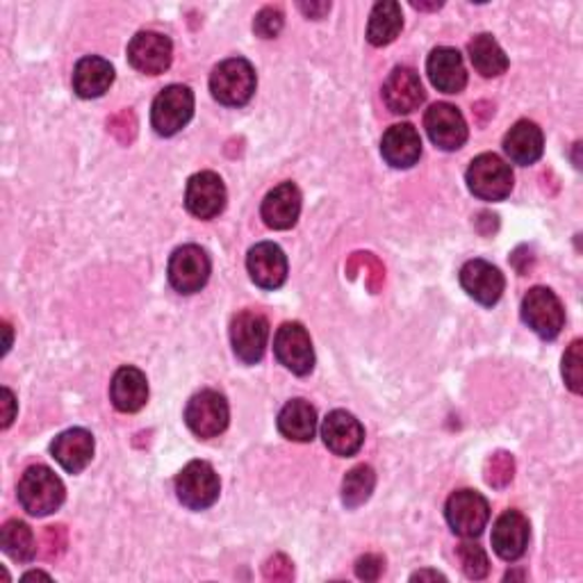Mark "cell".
I'll use <instances>...</instances> for the list:
<instances>
[{"label": "cell", "instance_id": "obj_1", "mask_svg": "<svg viewBox=\"0 0 583 583\" xmlns=\"http://www.w3.org/2000/svg\"><path fill=\"white\" fill-rule=\"evenodd\" d=\"M16 497L25 513H31L35 517H46L62 507L67 490L60 476L50 467L33 465L23 472L16 488Z\"/></svg>", "mask_w": 583, "mask_h": 583}, {"label": "cell", "instance_id": "obj_2", "mask_svg": "<svg viewBox=\"0 0 583 583\" xmlns=\"http://www.w3.org/2000/svg\"><path fill=\"white\" fill-rule=\"evenodd\" d=\"M255 71L245 58L222 62L210 75V92L228 108H242L255 94Z\"/></svg>", "mask_w": 583, "mask_h": 583}, {"label": "cell", "instance_id": "obj_3", "mask_svg": "<svg viewBox=\"0 0 583 583\" xmlns=\"http://www.w3.org/2000/svg\"><path fill=\"white\" fill-rule=\"evenodd\" d=\"M467 188L481 201H503L513 192V171L499 155L484 153L467 169Z\"/></svg>", "mask_w": 583, "mask_h": 583}, {"label": "cell", "instance_id": "obj_4", "mask_svg": "<svg viewBox=\"0 0 583 583\" xmlns=\"http://www.w3.org/2000/svg\"><path fill=\"white\" fill-rule=\"evenodd\" d=\"M219 476L210 463L192 461L185 465L176 479V495L185 509L205 511L219 499Z\"/></svg>", "mask_w": 583, "mask_h": 583}, {"label": "cell", "instance_id": "obj_5", "mask_svg": "<svg viewBox=\"0 0 583 583\" xmlns=\"http://www.w3.org/2000/svg\"><path fill=\"white\" fill-rule=\"evenodd\" d=\"M522 320L543 340H554L566 326V310L551 289L534 287L522 299Z\"/></svg>", "mask_w": 583, "mask_h": 583}, {"label": "cell", "instance_id": "obj_6", "mask_svg": "<svg viewBox=\"0 0 583 583\" xmlns=\"http://www.w3.org/2000/svg\"><path fill=\"white\" fill-rule=\"evenodd\" d=\"M194 115V94L185 85H169L155 96L151 108V123L157 135L171 138L190 123Z\"/></svg>", "mask_w": 583, "mask_h": 583}, {"label": "cell", "instance_id": "obj_7", "mask_svg": "<svg viewBox=\"0 0 583 583\" xmlns=\"http://www.w3.org/2000/svg\"><path fill=\"white\" fill-rule=\"evenodd\" d=\"M230 419L226 396L215 390H201L197 392L188 408H185V421L194 436L210 440L217 438L226 431Z\"/></svg>", "mask_w": 583, "mask_h": 583}, {"label": "cell", "instance_id": "obj_8", "mask_svg": "<svg viewBox=\"0 0 583 583\" xmlns=\"http://www.w3.org/2000/svg\"><path fill=\"white\" fill-rule=\"evenodd\" d=\"M444 515L454 534H459L461 538H476L484 534L490 520V507L481 492L459 490L449 497Z\"/></svg>", "mask_w": 583, "mask_h": 583}, {"label": "cell", "instance_id": "obj_9", "mask_svg": "<svg viewBox=\"0 0 583 583\" xmlns=\"http://www.w3.org/2000/svg\"><path fill=\"white\" fill-rule=\"evenodd\" d=\"M267 340H270V322L264 314L245 310L233 317L230 324L233 352L245 365H255L262 360L264 352H267Z\"/></svg>", "mask_w": 583, "mask_h": 583}, {"label": "cell", "instance_id": "obj_10", "mask_svg": "<svg viewBox=\"0 0 583 583\" xmlns=\"http://www.w3.org/2000/svg\"><path fill=\"white\" fill-rule=\"evenodd\" d=\"M210 258L197 245H185L169 260V283L180 295H197L210 278Z\"/></svg>", "mask_w": 583, "mask_h": 583}, {"label": "cell", "instance_id": "obj_11", "mask_svg": "<svg viewBox=\"0 0 583 583\" xmlns=\"http://www.w3.org/2000/svg\"><path fill=\"white\" fill-rule=\"evenodd\" d=\"M274 354L291 374L308 377L314 367V349L308 331L299 322H287L274 337Z\"/></svg>", "mask_w": 583, "mask_h": 583}, {"label": "cell", "instance_id": "obj_12", "mask_svg": "<svg viewBox=\"0 0 583 583\" xmlns=\"http://www.w3.org/2000/svg\"><path fill=\"white\" fill-rule=\"evenodd\" d=\"M424 128H427L431 142L442 151H459L467 142V123L459 108L449 103H436L424 117Z\"/></svg>", "mask_w": 583, "mask_h": 583}, {"label": "cell", "instance_id": "obj_13", "mask_svg": "<svg viewBox=\"0 0 583 583\" xmlns=\"http://www.w3.org/2000/svg\"><path fill=\"white\" fill-rule=\"evenodd\" d=\"M174 46L160 33H138L128 44V62L140 73L160 75L171 67Z\"/></svg>", "mask_w": 583, "mask_h": 583}, {"label": "cell", "instance_id": "obj_14", "mask_svg": "<svg viewBox=\"0 0 583 583\" xmlns=\"http://www.w3.org/2000/svg\"><path fill=\"white\" fill-rule=\"evenodd\" d=\"M185 205L199 219H215L226 205L224 180L212 171L194 174L185 190Z\"/></svg>", "mask_w": 583, "mask_h": 583}, {"label": "cell", "instance_id": "obj_15", "mask_svg": "<svg viewBox=\"0 0 583 583\" xmlns=\"http://www.w3.org/2000/svg\"><path fill=\"white\" fill-rule=\"evenodd\" d=\"M532 538L528 520L520 511L501 513L492 526V549L503 561H517L524 556Z\"/></svg>", "mask_w": 583, "mask_h": 583}, {"label": "cell", "instance_id": "obj_16", "mask_svg": "<svg viewBox=\"0 0 583 583\" xmlns=\"http://www.w3.org/2000/svg\"><path fill=\"white\" fill-rule=\"evenodd\" d=\"M322 438L335 456H356L365 442L362 424L347 411H333L322 424Z\"/></svg>", "mask_w": 583, "mask_h": 583}, {"label": "cell", "instance_id": "obj_17", "mask_svg": "<svg viewBox=\"0 0 583 583\" xmlns=\"http://www.w3.org/2000/svg\"><path fill=\"white\" fill-rule=\"evenodd\" d=\"M461 285L481 306H495L503 295V274L488 260H469L461 270Z\"/></svg>", "mask_w": 583, "mask_h": 583}, {"label": "cell", "instance_id": "obj_18", "mask_svg": "<svg viewBox=\"0 0 583 583\" xmlns=\"http://www.w3.org/2000/svg\"><path fill=\"white\" fill-rule=\"evenodd\" d=\"M424 87L417 71L411 67H396L383 85V100L394 115H411L424 103Z\"/></svg>", "mask_w": 583, "mask_h": 583}, {"label": "cell", "instance_id": "obj_19", "mask_svg": "<svg viewBox=\"0 0 583 583\" xmlns=\"http://www.w3.org/2000/svg\"><path fill=\"white\" fill-rule=\"evenodd\" d=\"M247 270L262 289H278L287 278V258L274 242H260L249 251Z\"/></svg>", "mask_w": 583, "mask_h": 583}, {"label": "cell", "instance_id": "obj_20", "mask_svg": "<svg viewBox=\"0 0 583 583\" xmlns=\"http://www.w3.org/2000/svg\"><path fill=\"white\" fill-rule=\"evenodd\" d=\"M427 73L433 87L444 94H461L467 85V71L456 48H436L427 60Z\"/></svg>", "mask_w": 583, "mask_h": 583}, {"label": "cell", "instance_id": "obj_21", "mask_svg": "<svg viewBox=\"0 0 583 583\" xmlns=\"http://www.w3.org/2000/svg\"><path fill=\"white\" fill-rule=\"evenodd\" d=\"M301 215V192L295 182H281L262 201V219L274 230H287Z\"/></svg>", "mask_w": 583, "mask_h": 583}, {"label": "cell", "instance_id": "obj_22", "mask_svg": "<svg viewBox=\"0 0 583 583\" xmlns=\"http://www.w3.org/2000/svg\"><path fill=\"white\" fill-rule=\"evenodd\" d=\"M381 155L394 169H411L421 157L419 132L411 123H396L388 128L381 142Z\"/></svg>", "mask_w": 583, "mask_h": 583}, {"label": "cell", "instance_id": "obj_23", "mask_svg": "<svg viewBox=\"0 0 583 583\" xmlns=\"http://www.w3.org/2000/svg\"><path fill=\"white\" fill-rule=\"evenodd\" d=\"M50 454L69 474H81L94 459V436L85 429H69L52 440Z\"/></svg>", "mask_w": 583, "mask_h": 583}, {"label": "cell", "instance_id": "obj_24", "mask_svg": "<svg viewBox=\"0 0 583 583\" xmlns=\"http://www.w3.org/2000/svg\"><path fill=\"white\" fill-rule=\"evenodd\" d=\"M503 151L511 157V163L528 167L538 163L545 151L543 130L534 121H517L503 138Z\"/></svg>", "mask_w": 583, "mask_h": 583}, {"label": "cell", "instance_id": "obj_25", "mask_svg": "<svg viewBox=\"0 0 583 583\" xmlns=\"http://www.w3.org/2000/svg\"><path fill=\"white\" fill-rule=\"evenodd\" d=\"M110 400L121 413H138L148 402V383L142 369L121 367L110 383Z\"/></svg>", "mask_w": 583, "mask_h": 583}, {"label": "cell", "instance_id": "obj_26", "mask_svg": "<svg viewBox=\"0 0 583 583\" xmlns=\"http://www.w3.org/2000/svg\"><path fill=\"white\" fill-rule=\"evenodd\" d=\"M115 83V69L108 60L90 56L73 69V92L81 98H98Z\"/></svg>", "mask_w": 583, "mask_h": 583}, {"label": "cell", "instance_id": "obj_27", "mask_svg": "<svg viewBox=\"0 0 583 583\" xmlns=\"http://www.w3.org/2000/svg\"><path fill=\"white\" fill-rule=\"evenodd\" d=\"M278 431L291 442H310L317 431V413L304 400H291L278 415Z\"/></svg>", "mask_w": 583, "mask_h": 583}, {"label": "cell", "instance_id": "obj_28", "mask_svg": "<svg viewBox=\"0 0 583 583\" xmlns=\"http://www.w3.org/2000/svg\"><path fill=\"white\" fill-rule=\"evenodd\" d=\"M402 28H404V14L400 3H394V0H383V3L374 5L372 16H369L367 41L372 46H388L400 37Z\"/></svg>", "mask_w": 583, "mask_h": 583}, {"label": "cell", "instance_id": "obj_29", "mask_svg": "<svg viewBox=\"0 0 583 583\" xmlns=\"http://www.w3.org/2000/svg\"><path fill=\"white\" fill-rule=\"evenodd\" d=\"M467 50H469V60L474 69L479 71L484 78H497L501 73H507L509 58L492 35H476L469 41Z\"/></svg>", "mask_w": 583, "mask_h": 583}, {"label": "cell", "instance_id": "obj_30", "mask_svg": "<svg viewBox=\"0 0 583 583\" xmlns=\"http://www.w3.org/2000/svg\"><path fill=\"white\" fill-rule=\"evenodd\" d=\"M0 545L10 559L19 563H31L37 556V540L33 528L21 522V520H10L3 524V532H0Z\"/></svg>", "mask_w": 583, "mask_h": 583}, {"label": "cell", "instance_id": "obj_31", "mask_svg": "<svg viewBox=\"0 0 583 583\" xmlns=\"http://www.w3.org/2000/svg\"><path fill=\"white\" fill-rule=\"evenodd\" d=\"M377 486V474L369 465H356L342 481V501L347 509H358L372 497Z\"/></svg>", "mask_w": 583, "mask_h": 583}, {"label": "cell", "instance_id": "obj_32", "mask_svg": "<svg viewBox=\"0 0 583 583\" xmlns=\"http://www.w3.org/2000/svg\"><path fill=\"white\" fill-rule=\"evenodd\" d=\"M456 554H459V561H461L465 576H469L474 581L488 576L490 563H488V556H486L484 547L474 545V543H463V545H459Z\"/></svg>", "mask_w": 583, "mask_h": 583}, {"label": "cell", "instance_id": "obj_33", "mask_svg": "<svg viewBox=\"0 0 583 583\" xmlns=\"http://www.w3.org/2000/svg\"><path fill=\"white\" fill-rule=\"evenodd\" d=\"M513 472H515L513 456L507 452H499V454L490 456L486 463V481H488V486L501 490L513 481Z\"/></svg>", "mask_w": 583, "mask_h": 583}, {"label": "cell", "instance_id": "obj_34", "mask_svg": "<svg viewBox=\"0 0 583 583\" xmlns=\"http://www.w3.org/2000/svg\"><path fill=\"white\" fill-rule=\"evenodd\" d=\"M358 270L367 272V287L372 291H379V287L383 285V278H385L383 264L372 253H354L349 264H347V274L354 276Z\"/></svg>", "mask_w": 583, "mask_h": 583}, {"label": "cell", "instance_id": "obj_35", "mask_svg": "<svg viewBox=\"0 0 583 583\" xmlns=\"http://www.w3.org/2000/svg\"><path fill=\"white\" fill-rule=\"evenodd\" d=\"M581 340H574L570 344V349L563 356V379L568 383V388L574 394H581V383H583V372H581Z\"/></svg>", "mask_w": 583, "mask_h": 583}, {"label": "cell", "instance_id": "obj_36", "mask_svg": "<svg viewBox=\"0 0 583 583\" xmlns=\"http://www.w3.org/2000/svg\"><path fill=\"white\" fill-rule=\"evenodd\" d=\"M253 31L262 39H274L283 31V12L278 8H264L253 21Z\"/></svg>", "mask_w": 583, "mask_h": 583}, {"label": "cell", "instance_id": "obj_37", "mask_svg": "<svg viewBox=\"0 0 583 583\" xmlns=\"http://www.w3.org/2000/svg\"><path fill=\"white\" fill-rule=\"evenodd\" d=\"M44 556L46 559H56L67 547V532L64 526H48L44 534Z\"/></svg>", "mask_w": 583, "mask_h": 583}, {"label": "cell", "instance_id": "obj_38", "mask_svg": "<svg viewBox=\"0 0 583 583\" xmlns=\"http://www.w3.org/2000/svg\"><path fill=\"white\" fill-rule=\"evenodd\" d=\"M385 568V561L377 554H365L356 563V574L362 581H377Z\"/></svg>", "mask_w": 583, "mask_h": 583}, {"label": "cell", "instance_id": "obj_39", "mask_svg": "<svg viewBox=\"0 0 583 583\" xmlns=\"http://www.w3.org/2000/svg\"><path fill=\"white\" fill-rule=\"evenodd\" d=\"M291 574H295L291 572V563L283 554H276L274 559H270L267 566H264V579L270 581H289Z\"/></svg>", "mask_w": 583, "mask_h": 583}, {"label": "cell", "instance_id": "obj_40", "mask_svg": "<svg viewBox=\"0 0 583 583\" xmlns=\"http://www.w3.org/2000/svg\"><path fill=\"white\" fill-rule=\"evenodd\" d=\"M16 415V400L10 388H3V429H8Z\"/></svg>", "mask_w": 583, "mask_h": 583}, {"label": "cell", "instance_id": "obj_41", "mask_svg": "<svg viewBox=\"0 0 583 583\" xmlns=\"http://www.w3.org/2000/svg\"><path fill=\"white\" fill-rule=\"evenodd\" d=\"M299 10H301L306 16H310V19H322V16L331 10V3H310V5L301 3Z\"/></svg>", "mask_w": 583, "mask_h": 583}, {"label": "cell", "instance_id": "obj_42", "mask_svg": "<svg viewBox=\"0 0 583 583\" xmlns=\"http://www.w3.org/2000/svg\"><path fill=\"white\" fill-rule=\"evenodd\" d=\"M424 579H440V581H444V574H440V572H431V570H421V572H415L413 574V581H424Z\"/></svg>", "mask_w": 583, "mask_h": 583}, {"label": "cell", "instance_id": "obj_43", "mask_svg": "<svg viewBox=\"0 0 583 583\" xmlns=\"http://www.w3.org/2000/svg\"><path fill=\"white\" fill-rule=\"evenodd\" d=\"M31 579H50V576L44 574V572H28V574L23 576V581H31Z\"/></svg>", "mask_w": 583, "mask_h": 583}]
</instances>
